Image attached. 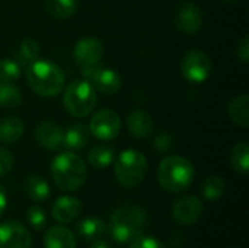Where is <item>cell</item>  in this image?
Masks as SVG:
<instances>
[{"label": "cell", "mask_w": 249, "mask_h": 248, "mask_svg": "<svg viewBox=\"0 0 249 248\" xmlns=\"http://www.w3.org/2000/svg\"><path fill=\"white\" fill-rule=\"evenodd\" d=\"M22 102V95L19 89L12 82L0 80V107L16 108Z\"/></svg>", "instance_id": "28"}, {"label": "cell", "mask_w": 249, "mask_h": 248, "mask_svg": "<svg viewBox=\"0 0 249 248\" xmlns=\"http://www.w3.org/2000/svg\"><path fill=\"white\" fill-rule=\"evenodd\" d=\"M147 159L136 149H125L114 159V172L117 181L125 187H137L147 175Z\"/></svg>", "instance_id": "5"}, {"label": "cell", "mask_w": 249, "mask_h": 248, "mask_svg": "<svg viewBox=\"0 0 249 248\" xmlns=\"http://www.w3.org/2000/svg\"><path fill=\"white\" fill-rule=\"evenodd\" d=\"M44 248H76L74 235L63 225L51 227L44 235Z\"/></svg>", "instance_id": "18"}, {"label": "cell", "mask_w": 249, "mask_h": 248, "mask_svg": "<svg viewBox=\"0 0 249 248\" xmlns=\"http://www.w3.org/2000/svg\"><path fill=\"white\" fill-rule=\"evenodd\" d=\"M23 191L32 202H44L50 196V184L39 174H29L23 181Z\"/></svg>", "instance_id": "21"}, {"label": "cell", "mask_w": 249, "mask_h": 248, "mask_svg": "<svg viewBox=\"0 0 249 248\" xmlns=\"http://www.w3.org/2000/svg\"><path fill=\"white\" fill-rule=\"evenodd\" d=\"M89 132L102 142L114 140L121 130V118L114 110H99L89 121Z\"/></svg>", "instance_id": "9"}, {"label": "cell", "mask_w": 249, "mask_h": 248, "mask_svg": "<svg viewBox=\"0 0 249 248\" xmlns=\"http://www.w3.org/2000/svg\"><path fill=\"white\" fill-rule=\"evenodd\" d=\"M76 232L85 241L92 243L98 238H104L105 234L108 232V227L105 225L104 221L95 216H88L76 225Z\"/></svg>", "instance_id": "19"}, {"label": "cell", "mask_w": 249, "mask_h": 248, "mask_svg": "<svg viewBox=\"0 0 249 248\" xmlns=\"http://www.w3.org/2000/svg\"><path fill=\"white\" fill-rule=\"evenodd\" d=\"M90 132L89 127L85 124H73L70 126L63 136V146H66L70 151H82L88 146L89 139H90Z\"/></svg>", "instance_id": "17"}, {"label": "cell", "mask_w": 249, "mask_h": 248, "mask_svg": "<svg viewBox=\"0 0 249 248\" xmlns=\"http://www.w3.org/2000/svg\"><path fill=\"white\" fill-rule=\"evenodd\" d=\"M90 248H114V247H112V244H111V243H108L107 240H104V238H98V240H95V241H92V243H90Z\"/></svg>", "instance_id": "36"}, {"label": "cell", "mask_w": 249, "mask_h": 248, "mask_svg": "<svg viewBox=\"0 0 249 248\" xmlns=\"http://www.w3.org/2000/svg\"><path fill=\"white\" fill-rule=\"evenodd\" d=\"M38 56H39V44H38L34 38H25V39L20 42L18 51L15 53V57H13V58L19 63L20 67H22V66L26 67V66L31 64L34 60H36Z\"/></svg>", "instance_id": "26"}, {"label": "cell", "mask_w": 249, "mask_h": 248, "mask_svg": "<svg viewBox=\"0 0 249 248\" xmlns=\"http://www.w3.org/2000/svg\"><path fill=\"white\" fill-rule=\"evenodd\" d=\"M184 244H185V237H184L181 232H175V234H172L171 241H169V246H171V248H182Z\"/></svg>", "instance_id": "35"}, {"label": "cell", "mask_w": 249, "mask_h": 248, "mask_svg": "<svg viewBox=\"0 0 249 248\" xmlns=\"http://www.w3.org/2000/svg\"><path fill=\"white\" fill-rule=\"evenodd\" d=\"M228 115L232 123L241 127L249 126V96L248 94H242L235 96L228 105Z\"/></svg>", "instance_id": "22"}, {"label": "cell", "mask_w": 249, "mask_h": 248, "mask_svg": "<svg viewBox=\"0 0 249 248\" xmlns=\"http://www.w3.org/2000/svg\"><path fill=\"white\" fill-rule=\"evenodd\" d=\"M26 219L29 222V225L39 231L42 229L45 225H47V215H45V210L41 208V206H31L28 210H26Z\"/></svg>", "instance_id": "30"}, {"label": "cell", "mask_w": 249, "mask_h": 248, "mask_svg": "<svg viewBox=\"0 0 249 248\" xmlns=\"http://www.w3.org/2000/svg\"><path fill=\"white\" fill-rule=\"evenodd\" d=\"M147 212L137 203L118 206L109 219V235L117 243H130L140 237L147 227Z\"/></svg>", "instance_id": "1"}, {"label": "cell", "mask_w": 249, "mask_h": 248, "mask_svg": "<svg viewBox=\"0 0 249 248\" xmlns=\"http://www.w3.org/2000/svg\"><path fill=\"white\" fill-rule=\"evenodd\" d=\"M51 177L54 184L63 191L79 190L88 177L85 161L73 151L57 155L51 164Z\"/></svg>", "instance_id": "3"}, {"label": "cell", "mask_w": 249, "mask_h": 248, "mask_svg": "<svg viewBox=\"0 0 249 248\" xmlns=\"http://www.w3.org/2000/svg\"><path fill=\"white\" fill-rule=\"evenodd\" d=\"M82 76L93 86L95 91H99L101 94L105 95H114L123 86L121 76L114 69H107L99 66L83 67Z\"/></svg>", "instance_id": "8"}, {"label": "cell", "mask_w": 249, "mask_h": 248, "mask_svg": "<svg viewBox=\"0 0 249 248\" xmlns=\"http://www.w3.org/2000/svg\"><path fill=\"white\" fill-rule=\"evenodd\" d=\"M6 205H7L6 191H4V189L0 186V216H1V215H3V212L6 210Z\"/></svg>", "instance_id": "37"}, {"label": "cell", "mask_w": 249, "mask_h": 248, "mask_svg": "<svg viewBox=\"0 0 249 248\" xmlns=\"http://www.w3.org/2000/svg\"><path fill=\"white\" fill-rule=\"evenodd\" d=\"M20 70H22V67L19 66V63L15 58L6 57V58L0 60V80L15 82L16 79H19Z\"/></svg>", "instance_id": "29"}, {"label": "cell", "mask_w": 249, "mask_h": 248, "mask_svg": "<svg viewBox=\"0 0 249 248\" xmlns=\"http://www.w3.org/2000/svg\"><path fill=\"white\" fill-rule=\"evenodd\" d=\"M76 63L83 67H93L99 66L102 57H104V44L93 37H85L80 41H77L74 50H73Z\"/></svg>", "instance_id": "12"}, {"label": "cell", "mask_w": 249, "mask_h": 248, "mask_svg": "<svg viewBox=\"0 0 249 248\" xmlns=\"http://www.w3.org/2000/svg\"><path fill=\"white\" fill-rule=\"evenodd\" d=\"M212 72V60L207 53L193 48L185 53L181 61V73L191 83L204 82Z\"/></svg>", "instance_id": "7"}, {"label": "cell", "mask_w": 249, "mask_h": 248, "mask_svg": "<svg viewBox=\"0 0 249 248\" xmlns=\"http://www.w3.org/2000/svg\"><path fill=\"white\" fill-rule=\"evenodd\" d=\"M115 159V152L111 146L107 145H96L88 153V162L95 170H105L108 168Z\"/></svg>", "instance_id": "24"}, {"label": "cell", "mask_w": 249, "mask_h": 248, "mask_svg": "<svg viewBox=\"0 0 249 248\" xmlns=\"http://www.w3.org/2000/svg\"><path fill=\"white\" fill-rule=\"evenodd\" d=\"M236 56L242 63H248L249 61V37L244 35L241 38V41L236 45Z\"/></svg>", "instance_id": "34"}, {"label": "cell", "mask_w": 249, "mask_h": 248, "mask_svg": "<svg viewBox=\"0 0 249 248\" xmlns=\"http://www.w3.org/2000/svg\"><path fill=\"white\" fill-rule=\"evenodd\" d=\"M226 191V184L219 175H209L201 184V193L207 200H219Z\"/></svg>", "instance_id": "27"}, {"label": "cell", "mask_w": 249, "mask_h": 248, "mask_svg": "<svg viewBox=\"0 0 249 248\" xmlns=\"http://www.w3.org/2000/svg\"><path fill=\"white\" fill-rule=\"evenodd\" d=\"M44 7L55 19H69L77 12V0H44Z\"/></svg>", "instance_id": "23"}, {"label": "cell", "mask_w": 249, "mask_h": 248, "mask_svg": "<svg viewBox=\"0 0 249 248\" xmlns=\"http://www.w3.org/2000/svg\"><path fill=\"white\" fill-rule=\"evenodd\" d=\"M203 215V203L196 196L179 197L172 206V218L177 224L188 227L200 221Z\"/></svg>", "instance_id": "11"}, {"label": "cell", "mask_w": 249, "mask_h": 248, "mask_svg": "<svg viewBox=\"0 0 249 248\" xmlns=\"http://www.w3.org/2000/svg\"><path fill=\"white\" fill-rule=\"evenodd\" d=\"M64 130L54 121H42L35 129L36 142L47 151H60L63 148Z\"/></svg>", "instance_id": "14"}, {"label": "cell", "mask_w": 249, "mask_h": 248, "mask_svg": "<svg viewBox=\"0 0 249 248\" xmlns=\"http://www.w3.org/2000/svg\"><path fill=\"white\" fill-rule=\"evenodd\" d=\"M83 205L79 199L71 196L58 197L51 208V215L58 224H71L82 213Z\"/></svg>", "instance_id": "15"}, {"label": "cell", "mask_w": 249, "mask_h": 248, "mask_svg": "<svg viewBox=\"0 0 249 248\" xmlns=\"http://www.w3.org/2000/svg\"><path fill=\"white\" fill-rule=\"evenodd\" d=\"M15 165V158L12 152L6 148H0V177L7 175Z\"/></svg>", "instance_id": "32"}, {"label": "cell", "mask_w": 249, "mask_h": 248, "mask_svg": "<svg viewBox=\"0 0 249 248\" xmlns=\"http://www.w3.org/2000/svg\"><path fill=\"white\" fill-rule=\"evenodd\" d=\"M174 145H175V142H174V137L171 134H159L155 139V143H153L155 149L162 152V153L169 152L174 148Z\"/></svg>", "instance_id": "33"}, {"label": "cell", "mask_w": 249, "mask_h": 248, "mask_svg": "<svg viewBox=\"0 0 249 248\" xmlns=\"http://www.w3.org/2000/svg\"><path fill=\"white\" fill-rule=\"evenodd\" d=\"M231 165L233 171L247 175L249 170V145L247 142L236 143L231 151Z\"/></svg>", "instance_id": "25"}, {"label": "cell", "mask_w": 249, "mask_h": 248, "mask_svg": "<svg viewBox=\"0 0 249 248\" xmlns=\"http://www.w3.org/2000/svg\"><path fill=\"white\" fill-rule=\"evenodd\" d=\"M127 127L131 136L137 139H146L153 133L155 123L147 111L134 110L127 117Z\"/></svg>", "instance_id": "16"}, {"label": "cell", "mask_w": 249, "mask_h": 248, "mask_svg": "<svg viewBox=\"0 0 249 248\" xmlns=\"http://www.w3.org/2000/svg\"><path fill=\"white\" fill-rule=\"evenodd\" d=\"M96 91L88 80L71 82L63 94V105L73 117H86L96 105Z\"/></svg>", "instance_id": "6"}, {"label": "cell", "mask_w": 249, "mask_h": 248, "mask_svg": "<svg viewBox=\"0 0 249 248\" xmlns=\"http://www.w3.org/2000/svg\"><path fill=\"white\" fill-rule=\"evenodd\" d=\"M174 22L178 31L185 35H193L198 32L203 25V10L197 3L185 0L177 6Z\"/></svg>", "instance_id": "10"}, {"label": "cell", "mask_w": 249, "mask_h": 248, "mask_svg": "<svg viewBox=\"0 0 249 248\" xmlns=\"http://www.w3.org/2000/svg\"><path fill=\"white\" fill-rule=\"evenodd\" d=\"M130 247L128 248H166L163 243H160L158 238L150 237V235H140L137 238H134L133 241H130Z\"/></svg>", "instance_id": "31"}, {"label": "cell", "mask_w": 249, "mask_h": 248, "mask_svg": "<svg viewBox=\"0 0 249 248\" xmlns=\"http://www.w3.org/2000/svg\"><path fill=\"white\" fill-rule=\"evenodd\" d=\"M25 132L23 121L16 115H7L0 118V142L6 145L16 143Z\"/></svg>", "instance_id": "20"}, {"label": "cell", "mask_w": 249, "mask_h": 248, "mask_svg": "<svg viewBox=\"0 0 249 248\" xmlns=\"http://www.w3.org/2000/svg\"><path fill=\"white\" fill-rule=\"evenodd\" d=\"M225 3H236L238 0H223Z\"/></svg>", "instance_id": "38"}, {"label": "cell", "mask_w": 249, "mask_h": 248, "mask_svg": "<svg viewBox=\"0 0 249 248\" xmlns=\"http://www.w3.org/2000/svg\"><path fill=\"white\" fill-rule=\"evenodd\" d=\"M26 80L31 89L44 98L58 95L66 86V76L61 67L45 58H36L26 66Z\"/></svg>", "instance_id": "2"}, {"label": "cell", "mask_w": 249, "mask_h": 248, "mask_svg": "<svg viewBox=\"0 0 249 248\" xmlns=\"http://www.w3.org/2000/svg\"><path fill=\"white\" fill-rule=\"evenodd\" d=\"M194 165L184 156L169 155L158 168L159 186L169 193H181L187 190L194 181Z\"/></svg>", "instance_id": "4"}, {"label": "cell", "mask_w": 249, "mask_h": 248, "mask_svg": "<svg viewBox=\"0 0 249 248\" xmlns=\"http://www.w3.org/2000/svg\"><path fill=\"white\" fill-rule=\"evenodd\" d=\"M32 238L28 228L16 221L0 225V248H31Z\"/></svg>", "instance_id": "13"}]
</instances>
